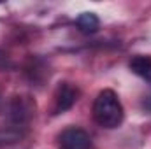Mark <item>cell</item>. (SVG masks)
<instances>
[{
  "mask_svg": "<svg viewBox=\"0 0 151 149\" xmlns=\"http://www.w3.org/2000/svg\"><path fill=\"white\" fill-rule=\"evenodd\" d=\"M130 70L135 75H139L141 79H144L148 84H151V56L146 54H137L130 60L128 63Z\"/></svg>",
  "mask_w": 151,
  "mask_h": 149,
  "instance_id": "277c9868",
  "label": "cell"
},
{
  "mask_svg": "<svg viewBox=\"0 0 151 149\" xmlns=\"http://www.w3.org/2000/svg\"><path fill=\"white\" fill-rule=\"evenodd\" d=\"M23 139V132H19L16 126H9V128H0V146H9V144H16L18 140Z\"/></svg>",
  "mask_w": 151,
  "mask_h": 149,
  "instance_id": "8992f818",
  "label": "cell"
},
{
  "mask_svg": "<svg viewBox=\"0 0 151 149\" xmlns=\"http://www.w3.org/2000/svg\"><path fill=\"white\" fill-rule=\"evenodd\" d=\"M76 23H77V28L83 34H95L100 28V19L93 12H83V14H79V18H77Z\"/></svg>",
  "mask_w": 151,
  "mask_h": 149,
  "instance_id": "5b68a950",
  "label": "cell"
},
{
  "mask_svg": "<svg viewBox=\"0 0 151 149\" xmlns=\"http://www.w3.org/2000/svg\"><path fill=\"white\" fill-rule=\"evenodd\" d=\"M79 100V90L70 82H60L55 93V111L65 112L69 111L76 102Z\"/></svg>",
  "mask_w": 151,
  "mask_h": 149,
  "instance_id": "3957f363",
  "label": "cell"
},
{
  "mask_svg": "<svg viewBox=\"0 0 151 149\" xmlns=\"http://www.w3.org/2000/svg\"><path fill=\"white\" fill-rule=\"evenodd\" d=\"M93 117L99 126L106 130H114L123 123L125 111L113 90H102L93 104Z\"/></svg>",
  "mask_w": 151,
  "mask_h": 149,
  "instance_id": "6da1fadb",
  "label": "cell"
},
{
  "mask_svg": "<svg viewBox=\"0 0 151 149\" xmlns=\"http://www.w3.org/2000/svg\"><path fill=\"white\" fill-rule=\"evenodd\" d=\"M90 146H91V139L88 132H84L83 128L70 126L58 135L60 149H90Z\"/></svg>",
  "mask_w": 151,
  "mask_h": 149,
  "instance_id": "7a4b0ae2",
  "label": "cell"
},
{
  "mask_svg": "<svg viewBox=\"0 0 151 149\" xmlns=\"http://www.w3.org/2000/svg\"><path fill=\"white\" fill-rule=\"evenodd\" d=\"M142 107H144L146 111H150V112H151V95L144 98V102H142Z\"/></svg>",
  "mask_w": 151,
  "mask_h": 149,
  "instance_id": "52a82bcc",
  "label": "cell"
}]
</instances>
